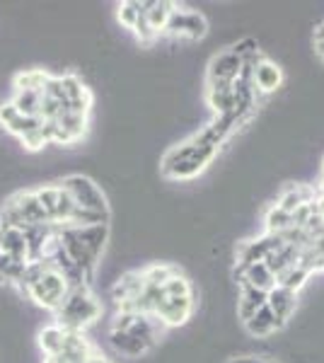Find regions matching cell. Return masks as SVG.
<instances>
[{"label":"cell","instance_id":"obj_1","mask_svg":"<svg viewBox=\"0 0 324 363\" xmlns=\"http://www.w3.org/2000/svg\"><path fill=\"white\" fill-rule=\"evenodd\" d=\"M17 286H20L22 294H25L29 301H34L44 310H51V313H56V310L61 308L63 298H66L70 291L66 277L46 259L27 262Z\"/></svg>","mask_w":324,"mask_h":363},{"label":"cell","instance_id":"obj_2","mask_svg":"<svg viewBox=\"0 0 324 363\" xmlns=\"http://www.w3.org/2000/svg\"><path fill=\"white\" fill-rule=\"evenodd\" d=\"M218 155V148L211 145L201 133L191 136L184 143L169 148L162 157V174L169 179H191L196 174H201L206 167L213 162V157Z\"/></svg>","mask_w":324,"mask_h":363},{"label":"cell","instance_id":"obj_3","mask_svg":"<svg viewBox=\"0 0 324 363\" xmlns=\"http://www.w3.org/2000/svg\"><path fill=\"white\" fill-rule=\"evenodd\" d=\"M56 325L70 332H85L102 318V303L92 294V286H75L56 310Z\"/></svg>","mask_w":324,"mask_h":363},{"label":"cell","instance_id":"obj_4","mask_svg":"<svg viewBox=\"0 0 324 363\" xmlns=\"http://www.w3.org/2000/svg\"><path fill=\"white\" fill-rule=\"evenodd\" d=\"M49 223L34 191H17L0 211V228H29Z\"/></svg>","mask_w":324,"mask_h":363},{"label":"cell","instance_id":"obj_5","mask_svg":"<svg viewBox=\"0 0 324 363\" xmlns=\"http://www.w3.org/2000/svg\"><path fill=\"white\" fill-rule=\"evenodd\" d=\"M61 189L70 196V201L82 211H95V213H109L107 196L99 186L85 174H68L61 182Z\"/></svg>","mask_w":324,"mask_h":363},{"label":"cell","instance_id":"obj_6","mask_svg":"<svg viewBox=\"0 0 324 363\" xmlns=\"http://www.w3.org/2000/svg\"><path fill=\"white\" fill-rule=\"evenodd\" d=\"M34 194H37L39 206L44 211L46 220H49L51 225H68L70 223V216H73V211H75V203L70 201V196L61 189L58 182L56 184L39 186V189H34Z\"/></svg>","mask_w":324,"mask_h":363},{"label":"cell","instance_id":"obj_7","mask_svg":"<svg viewBox=\"0 0 324 363\" xmlns=\"http://www.w3.org/2000/svg\"><path fill=\"white\" fill-rule=\"evenodd\" d=\"M206 32H208L206 17L201 13H196V10H181V8H174L167 27H164V34H169L174 39H186V42L203 39Z\"/></svg>","mask_w":324,"mask_h":363},{"label":"cell","instance_id":"obj_8","mask_svg":"<svg viewBox=\"0 0 324 363\" xmlns=\"http://www.w3.org/2000/svg\"><path fill=\"white\" fill-rule=\"evenodd\" d=\"M58 83H61V95L63 102H66L68 112L75 114H90L92 107V92L87 90V85L82 83L75 73H66V75H58Z\"/></svg>","mask_w":324,"mask_h":363},{"label":"cell","instance_id":"obj_9","mask_svg":"<svg viewBox=\"0 0 324 363\" xmlns=\"http://www.w3.org/2000/svg\"><path fill=\"white\" fill-rule=\"evenodd\" d=\"M152 315H155L164 327L184 325V322L194 315V296H186V298H167L164 296L162 301L155 306V310H152Z\"/></svg>","mask_w":324,"mask_h":363},{"label":"cell","instance_id":"obj_10","mask_svg":"<svg viewBox=\"0 0 324 363\" xmlns=\"http://www.w3.org/2000/svg\"><path fill=\"white\" fill-rule=\"evenodd\" d=\"M95 351L97 349L90 344V339L85 337V332L66 330L63 347H61V351H58V356H54V361L56 363H87Z\"/></svg>","mask_w":324,"mask_h":363},{"label":"cell","instance_id":"obj_11","mask_svg":"<svg viewBox=\"0 0 324 363\" xmlns=\"http://www.w3.org/2000/svg\"><path fill=\"white\" fill-rule=\"evenodd\" d=\"M44 121L39 116H25L17 112V107L13 102H3L0 104V126L8 133H13L15 138H22L25 133H29L32 128H39Z\"/></svg>","mask_w":324,"mask_h":363},{"label":"cell","instance_id":"obj_12","mask_svg":"<svg viewBox=\"0 0 324 363\" xmlns=\"http://www.w3.org/2000/svg\"><path fill=\"white\" fill-rule=\"evenodd\" d=\"M242 70V61L233 51L218 54L208 66V83H235Z\"/></svg>","mask_w":324,"mask_h":363},{"label":"cell","instance_id":"obj_13","mask_svg":"<svg viewBox=\"0 0 324 363\" xmlns=\"http://www.w3.org/2000/svg\"><path fill=\"white\" fill-rule=\"evenodd\" d=\"M284 83V73H281V68L276 66L274 61H269V58H262V61L257 63L255 68H252V87H255V92H276Z\"/></svg>","mask_w":324,"mask_h":363},{"label":"cell","instance_id":"obj_14","mask_svg":"<svg viewBox=\"0 0 324 363\" xmlns=\"http://www.w3.org/2000/svg\"><path fill=\"white\" fill-rule=\"evenodd\" d=\"M0 250L17 264H27L29 262L27 240L22 228H0Z\"/></svg>","mask_w":324,"mask_h":363},{"label":"cell","instance_id":"obj_15","mask_svg":"<svg viewBox=\"0 0 324 363\" xmlns=\"http://www.w3.org/2000/svg\"><path fill=\"white\" fill-rule=\"evenodd\" d=\"M206 99L216 116L235 112V83H208Z\"/></svg>","mask_w":324,"mask_h":363},{"label":"cell","instance_id":"obj_16","mask_svg":"<svg viewBox=\"0 0 324 363\" xmlns=\"http://www.w3.org/2000/svg\"><path fill=\"white\" fill-rule=\"evenodd\" d=\"M174 8H177V3H169V0H143V17L157 37L164 34V27H167Z\"/></svg>","mask_w":324,"mask_h":363},{"label":"cell","instance_id":"obj_17","mask_svg":"<svg viewBox=\"0 0 324 363\" xmlns=\"http://www.w3.org/2000/svg\"><path fill=\"white\" fill-rule=\"evenodd\" d=\"M75 235L80 238V242L85 245L87 252H90L95 259H99L104 252V245H107L109 240V223H102V225H73Z\"/></svg>","mask_w":324,"mask_h":363},{"label":"cell","instance_id":"obj_18","mask_svg":"<svg viewBox=\"0 0 324 363\" xmlns=\"http://www.w3.org/2000/svg\"><path fill=\"white\" fill-rule=\"evenodd\" d=\"M143 291H145L143 274H140V269H138V272H126L114 286H111V298H114V303L119 306V303H126V301L138 298Z\"/></svg>","mask_w":324,"mask_h":363},{"label":"cell","instance_id":"obj_19","mask_svg":"<svg viewBox=\"0 0 324 363\" xmlns=\"http://www.w3.org/2000/svg\"><path fill=\"white\" fill-rule=\"evenodd\" d=\"M235 277H238L240 281H245V284H250L252 289L264 291V294H269V291L276 289V277L269 272V267L264 264V262H257V264L245 267L242 272H235Z\"/></svg>","mask_w":324,"mask_h":363},{"label":"cell","instance_id":"obj_20","mask_svg":"<svg viewBox=\"0 0 324 363\" xmlns=\"http://www.w3.org/2000/svg\"><path fill=\"white\" fill-rule=\"evenodd\" d=\"M296 301H298L296 294H291V291H286V289H279V286H276L274 291H269V296H267V306L281 325H286V322L291 320V315L296 313Z\"/></svg>","mask_w":324,"mask_h":363},{"label":"cell","instance_id":"obj_21","mask_svg":"<svg viewBox=\"0 0 324 363\" xmlns=\"http://www.w3.org/2000/svg\"><path fill=\"white\" fill-rule=\"evenodd\" d=\"M240 289H242V294H240V301H238V315H240V320L247 322V320L255 318V313L259 308L267 306V296L269 294L252 289V286L245 284V281H240Z\"/></svg>","mask_w":324,"mask_h":363},{"label":"cell","instance_id":"obj_22","mask_svg":"<svg viewBox=\"0 0 324 363\" xmlns=\"http://www.w3.org/2000/svg\"><path fill=\"white\" fill-rule=\"evenodd\" d=\"M109 344L119 351V354L131 356V359H135V356H140V354H145V351L152 349V344L131 335V332H109Z\"/></svg>","mask_w":324,"mask_h":363},{"label":"cell","instance_id":"obj_23","mask_svg":"<svg viewBox=\"0 0 324 363\" xmlns=\"http://www.w3.org/2000/svg\"><path fill=\"white\" fill-rule=\"evenodd\" d=\"M245 327H247V332H250L252 337L264 339V337L274 335L276 330H281L284 325H281V322L276 320V315L271 313L269 306H264V308H259V310H257L255 318L245 322Z\"/></svg>","mask_w":324,"mask_h":363},{"label":"cell","instance_id":"obj_24","mask_svg":"<svg viewBox=\"0 0 324 363\" xmlns=\"http://www.w3.org/2000/svg\"><path fill=\"white\" fill-rule=\"evenodd\" d=\"M51 73L41 68H29V70H20V73L13 78V85H15V92H44L46 83H49Z\"/></svg>","mask_w":324,"mask_h":363},{"label":"cell","instance_id":"obj_25","mask_svg":"<svg viewBox=\"0 0 324 363\" xmlns=\"http://www.w3.org/2000/svg\"><path fill=\"white\" fill-rule=\"evenodd\" d=\"M63 337H66V330L63 327H58L56 322L54 325H46L44 330L39 332V347L44 351L46 359H54L58 356V351L63 347Z\"/></svg>","mask_w":324,"mask_h":363},{"label":"cell","instance_id":"obj_26","mask_svg":"<svg viewBox=\"0 0 324 363\" xmlns=\"http://www.w3.org/2000/svg\"><path fill=\"white\" fill-rule=\"evenodd\" d=\"M179 272L181 269L174 267V264H150V267L140 269V274H143V284L152 286V289H162V286L167 284L172 277H177Z\"/></svg>","mask_w":324,"mask_h":363},{"label":"cell","instance_id":"obj_27","mask_svg":"<svg viewBox=\"0 0 324 363\" xmlns=\"http://www.w3.org/2000/svg\"><path fill=\"white\" fill-rule=\"evenodd\" d=\"M308 277H310L308 269L300 267V264H293V267L284 269V272H281L279 277H276V286H279V289L291 291V294H298V291L305 286Z\"/></svg>","mask_w":324,"mask_h":363},{"label":"cell","instance_id":"obj_28","mask_svg":"<svg viewBox=\"0 0 324 363\" xmlns=\"http://www.w3.org/2000/svg\"><path fill=\"white\" fill-rule=\"evenodd\" d=\"M10 102L17 107V112L25 114V116H39L41 112V92H15V97Z\"/></svg>","mask_w":324,"mask_h":363},{"label":"cell","instance_id":"obj_29","mask_svg":"<svg viewBox=\"0 0 324 363\" xmlns=\"http://www.w3.org/2000/svg\"><path fill=\"white\" fill-rule=\"evenodd\" d=\"M119 22L126 29H133L135 22L143 15V0H126V3H119Z\"/></svg>","mask_w":324,"mask_h":363},{"label":"cell","instance_id":"obj_30","mask_svg":"<svg viewBox=\"0 0 324 363\" xmlns=\"http://www.w3.org/2000/svg\"><path fill=\"white\" fill-rule=\"evenodd\" d=\"M162 294L167 298H186V296H194V289H191V281L184 277V274H177L162 286Z\"/></svg>","mask_w":324,"mask_h":363},{"label":"cell","instance_id":"obj_31","mask_svg":"<svg viewBox=\"0 0 324 363\" xmlns=\"http://www.w3.org/2000/svg\"><path fill=\"white\" fill-rule=\"evenodd\" d=\"M288 228H293L291 213L281 211L279 206L269 208V213H267V233H284V230H288Z\"/></svg>","mask_w":324,"mask_h":363},{"label":"cell","instance_id":"obj_32","mask_svg":"<svg viewBox=\"0 0 324 363\" xmlns=\"http://www.w3.org/2000/svg\"><path fill=\"white\" fill-rule=\"evenodd\" d=\"M22 145H25L27 150H32V153H37V150L44 148L46 143H49V138H46V131H44V124H41L39 128H32L29 133H25L22 138H17Z\"/></svg>","mask_w":324,"mask_h":363},{"label":"cell","instance_id":"obj_33","mask_svg":"<svg viewBox=\"0 0 324 363\" xmlns=\"http://www.w3.org/2000/svg\"><path fill=\"white\" fill-rule=\"evenodd\" d=\"M310 203H312V211H315V216H320V218H324V194H322V196H315Z\"/></svg>","mask_w":324,"mask_h":363},{"label":"cell","instance_id":"obj_34","mask_svg":"<svg viewBox=\"0 0 324 363\" xmlns=\"http://www.w3.org/2000/svg\"><path fill=\"white\" fill-rule=\"evenodd\" d=\"M87 363H114V361H109L107 356H102L99 351H95V354L90 356V361H87Z\"/></svg>","mask_w":324,"mask_h":363},{"label":"cell","instance_id":"obj_35","mask_svg":"<svg viewBox=\"0 0 324 363\" xmlns=\"http://www.w3.org/2000/svg\"><path fill=\"white\" fill-rule=\"evenodd\" d=\"M315 42H317V44H324V22L315 29Z\"/></svg>","mask_w":324,"mask_h":363},{"label":"cell","instance_id":"obj_36","mask_svg":"<svg viewBox=\"0 0 324 363\" xmlns=\"http://www.w3.org/2000/svg\"><path fill=\"white\" fill-rule=\"evenodd\" d=\"M317 54L324 56V44H317Z\"/></svg>","mask_w":324,"mask_h":363},{"label":"cell","instance_id":"obj_37","mask_svg":"<svg viewBox=\"0 0 324 363\" xmlns=\"http://www.w3.org/2000/svg\"><path fill=\"white\" fill-rule=\"evenodd\" d=\"M320 189H322V194H324V177L320 179Z\"/></svg>","mask_w":324,"mask_h":363},{"label":"cell","instance_id":"obj_38","mask_svg":"<svg viewBox=\"0 0 324 363\" xmlns=\"http://www.w3.org/2000/svg\"><path fill=\"white\" fill-rule=\"evenodd\" d=\"M44 363H56L54 359H44Z\"/></svg>","mask_w":324,"mask_h":363},{"label":"cell","instance_id":"obj_39","mask_svg":"<svg viewBox=\"0 0 324 363\" xmlns=\"http://www.w3.org/2000/svg\"><path fill=\"white\" fill-rule=\"evenodd\" d=\"M322 177H324V165H322Z\"/></svg>","mask_w":324,"mask_h":363},{"label":"cell","instance_id":"obj_40","mask_svg":"<svg viewBox=\"0 0 324 363\" xmlns=\"http://www.w3.org/2000/svg\"><path fill=\"white\" fill-rule=\"evenodd\" d=\"M0 252H3V250H0Z\"/></svg>","mask_w":324,"mask_h":363},{"label":"cell","instance_id":"obj_41","mask_svg":"<svg viewBox=\"0 0 324 363\" xmlns=\"http://www.w3.org/2000/svg\"><path fill=\"white\" fill-rule=\"evenodd\" d=\"M0 281H3V279H0Z\"/></svg>","mask_w":324,"mask_h":363}]
</instances>
